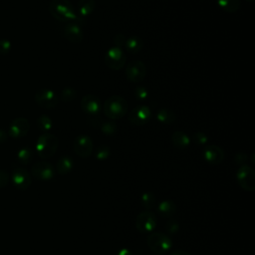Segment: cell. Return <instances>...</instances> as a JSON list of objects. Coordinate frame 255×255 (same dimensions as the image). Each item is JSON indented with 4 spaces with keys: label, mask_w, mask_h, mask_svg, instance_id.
<instances>
[{
    "label": "cell",
    "mask_w": 255,
    "mask_h": 255,
    "mask_svg": "<svg viewBox=\"0 0 255 255\" xmlns=\"http://www.w3.org/2000/svg\"><path fill=\"white\" fill-rule=\"evenodd\" d=\"M127 61L126 54L120 47H112L110 48L104 57L105 64L112 70H120L122 69Z\"/></svg>",
    "instance_id": "obj_6"
},
{
    "label": "cell",
    "mask_w": 255,
    "mask_h": 255,
    "mask_svg": "<svg viewBox=\"0 0 255 255\" xmlns=\"http://www.w3.org/2000/svg\"><path fill=\"white\" fill-rule=\"evenodd\" d=\"M9 182V174L7 171L0 169V188L5 187Z\"/></svg>",
    "instance_id": "obj_35"
},
{
    "label": "cell",
    "mask_w": 255,
    "mask_h": 255,
    "mask_svg": "<svg viewBox=\"0 0 255 255\" xmlns=\"http://www.w3.org/2000/svg\"><path fill=\"white\" fill-rule=\"evenodd\" d=\"M236 179L238 184L245 191H253L255 189V171L254 169L247 165H240L236 172Z\"/></svg>",
    "instance_id": "obj_5"
},
{
    "label": "cell",
    "mask_w": 255,
    "mask_h": 255,
    "mask_svg": "<svg viewBox=\"0 0 255 255\" xmlns=\"http://www.w3.org/2000/svg\"><path fill=\"white\" fill-rule=\"evenodd\" d=\"M126 76L132 83L141 82L146 76V66L142 61L134 60L128 64L126 68Z\"/></svg>",
    "instance_id": "obj_9"
},
{
    "label": "cell",
    "mask_w": 255,
    "mask_h": 255,
    "mask_svg": "<svg viewBox=\"0 0 255 255\" xmlns=\"http://www.w3.org/2000/svg\"><path fill=\"white\" fill-rule=\"evenodd\" d=\"M95 9V1L94 0H80L78 3L79 14L82 17H87Z\"/></svg>",
    "instance_id": "obj_24"
},
{
    "label": "cell",
    "mask_w": 255,
    "mask_h": 255,
    "mask_svg": "<svg viewBox=\"0 0 255 255\" xmlns=\"http://www.w3.org/2000/svg\"><path fill=\"white\" fill-rule=\"evenodd\" d=\"M246 1H248V2H253L254 0H246Z\"/></svg>",
    "instance_id": "obj_41"
},
{
    "label": "cell",
    "mask_w": 255,
    "mask_h": 255,
    "mask_svg": "<svg viewBox=\"0 0 255 255\" xmlns=\"http://www.w3.org/2000/svg\"><path fill=\"white\" fill-rule=\"evenodd\" d=\"M140 201H141V205L146 210H149L155 206L156 198L152 192H144L140 197Z\"/></svg>",
    "instance_id": "obj_27"
},
{
    "label": "cell",
    "mask_w": 255,
    "mask_h": 255,
    "mask_svg": "<svg viewBox=\"0 0 255 255\" xmlns=\"http://www.w3.org/2000/svg\"><path fill=\"white\" fill-rule=\"evenodd\" d=\"M64 37L71 43H80L84 38V33L77 23H69L63 29Z\"/></svg>",
    "instance_id": "obj_17"
},
{
    "label": "cell",
    "mask_w": 255,
    "mask_h": 255,
    "mask_svg": "<svg viewBox=\"0 0 255 255\" xmlns=\"http://www.w3.org/2000/svg\"><path fill=\"white\" fill-rule=\"evenodd\" d=\"M157 219L153 212L146 210L140 212L135 218V228L141 233H148L156 227Z\"/></svg>",
    "instance_id": "obj_7"
},
{
    "label": "cell",
    "mask_w": 255,
    "mask_h": 255,
    "mask_svg": "<svg viewBox=\"0 0 255 255\" xmlns=\"http://www.w3.org/2000/svg\"><path fill=\"white\" fill-rule=\"evenodd\" d=\"M128 108V103L123 97L112 96L104 102L103 111L107 118L116 121L124 118L127 115Z\"/></svg>",
    "instance_id": "obj_2"
},
{
    "label": "cell",
    "mask_w": 255,
    "mask_h": 255,
    "mask_svg": "<svg viewBox=\"0 0 255 255\" xmlns=\"http://www.w3.org/2000/svg\"><path fill=\"white\" fill-rule=\"evenodd\" d=\"M50 14L59 21H72L79 23L80 18L69 0H52L49 4Z\"/></svg>",
    "instance_id": "obj_1"
},
{
    "label": "cell",
    "mask_w": 255,
    "mask_h": 255,
    "mask_svg": "<svg viewBox=\"0 0 255 255\" xmlns=\"http://www.w3.org/2000/svg\"><path fill=\"white\" fill-rule=\"evenodd\" d=\"M73 169V160L69 156H62L58 159L56 170L59 174H67Z\"/></svg>",
    "instance_id": "obj_22"
},
{
    "label": "cell",
    "mask_w": 255,
    "mask_h": 255,
    "mask_svg": "<svg viewBox=\"0 0 255 255\" xmlns=\"http://www.w3.org/2000/svg\"><path fill=\"white\" fill-rule=\"evenodd\" d=\"M101 131L106 135H114L118 130V126L112 121H106L100 124Z\"/></svg>",
    "instance_id": "obj_28"
},
{
    "label": "cell",
    "mask_w": 255,
    "mask_h": 255,
    "mask_svg": "<svg viewBox=\"0 0 255 255\" xmlns=\"http://www.w3.org/2000/svg\"><path fill=\"white\" fill-rule=\"evenodd\" d=\"M134 96L139 101H146L149 97V93L145 87H143L141 85H137L134 88Z\"/></svg>",
    "instance_id": "obj_32"
},
{
    "label": "cell",
    "mask_w": 255,
    "mask_h": 255,
    "mask_svg": "<svg viewBox=\"0 0 255 255\" xmlns=\"http://www.w3.org/2000/svg\"><path fill=\"white\" fill-rule=\"evenodd\" d=\"M151 119V110L147 106H137L128 114V121L134 126H143Z\"/></svg>",
    "instance_id": "obj_12"
},
{
    "label": "cell",
    "mask_w": 255,
    "mask_h": 255,
    "mask_svg": "<svg viewBox=\"0 0 255 255\" xmlns=\"http://www.w3.org/2000/svg\"><path fill=\"white\" fill-rule=\"evenodd\" d=\"M30 128L29 121L25 118H16L14 119L8 128V136H11L14 139H19L27 135Z\"/></svg>",
    "instance_id": "obj_10"
},
{
    "label": "cell",
    "mask_w": 255,
    "mask_h": 255,
    "mask_svg": "<svg viewBox=\"0 0 255 255\" xmlns=\"http://www.w3.org/2000/svg\"><path fill=\"white\" fill-rule=\"evenodd\" d=\"M35 102L42 108L52 109L58 104V97L50 89H39L34 96Z\"/></svg>",
    "instance_id": "obj_13"
},
{
    "label": "cell",
    "mask_w": 255,
    "mask_h": 255,
    "mask_svg": "<svg viewBox=\"0 0 255 255\" xmlns=\"http://www.w3.org/2000/svg\"><path fill=\"white\" fill-rule=\"evenodd\" d=\"M31 174L38 180H49L54 177L55 170L49 162L40 161L32 166Z\"/></svg>",
    "instance_id": "obj_15"
},
{
    "label": "cell",
    "mask_w": 255,
    "mask_h": 255,
    "mask_svg": "<svg viewBox=\"0 0 255 255\" xmlns=\"http://www.w3.org/2000/svg\"><path fill=\"white\" fill-rule=\"evenodd\" d=\"M38 128L43 132H49L53 128V121L48 115H41L36 121Z\"/></svg>",
    "instance_id": "obj_25"
},
{
    "label": "cell",
    "mask_w": 255,
    "mask_h": 255,
    "mask_svg": "<svg viewBox=\"0 0 255 255\" xmlns=\"http://www.w3.org/2000/svg\"><path fill=\"white\" fill-rule=\"evenodd\" d=\"M190 140H192L196 145H204L208 141V135L203 131H196L192 134Z\"/></svg>",
    "instance_id": "obj_31"
},
{
    "label": "cell",
    "mask_w": 255,
    "mask_h": 255,
    "mask_svg": "<svg viewBox=\"0 0 255 255\" xmlns=\"http://www.w3.org/2000/svg\"><path fill=\"white\" fill-rule=\"evenodd\" d=\"M76 95H77V92H76V90L74 88L67 87V88H64L61 91L60 99L63 102H70V101H73L76 98Z\"/></svg>",
    "instance_id": "obj_30"
},
{
    "label": "cell",
    "mask_w": 255,
    "mask_h": 255,
    "mask_svg": "<svg viewBox=\"0 0 255 255\" xmlns=\"http://www.w3.org/2000/svg\"><path fill=\"white\" fill-rule=\"evenodd\" d=\"M146 243L149 249L157 255H161L169 251L173 244L171 238L161 232H152L147 237Z\"/></svg>",
    "instance_id": "obj_4"
},
{
    "label": "cell",
    "mask_w": 255,
    "mask_h": 255,
    "mask_svg": "<svg viewBox=\"0 0 255 255\" xmlns=\"http://www.w3.org/2000/svg\"><path fill=\"white\" fill-rule=\"evenodd\" d=\"M234 160H235V162H236L237 164L243 165V164L246 162V160H247V156H246V154H244V153H237V154L235 155V157H234Z\"/></svg>",
    "instance_id": "obj_37"
},
{
    "label": "cell",
    "mask_w": 255,
    "mask_h": 255,
    "mask_svg": "<svg viewBox=\"0 0 255 255\" xmlns=\"http://www.w3.org/2000/svg\"><path fill=\"white\" fill-rule=\"evenodd\" d=\"M125 46L129 53L135 54L140 52L143 48V41L138 36H130L126 40Z\"/></svg>",
    "instance_id": "obj_20"
},
{
    "label": "cell",
    "mask_w": 255,
    "mask_h": 255,
    "mask_svg": "<svg viewBox=\"0 0 255 255\" xmlns=\"http://www.w3.org/2000/svg\"><path fill=\"white\" fill-rule=\"evenodd\" d=\"M11 50V42L7 39H1L0 40V54L6 55Z\"/></svg>",
    "instance_id": "obj_34"
},
{
    "label": "cell",
    "mask_w": 255,
    "mask_h": 255,
    "mask_svg": "<svg viewBox=\"0 0 255 255\" xmlns=\"http://www.w3.org/2000/svg\"><path fill=\"white\" fill-rule=\"evenodd\" d=\"M14 186L20 190H26L31 185V175L23 167H15L11 173Z\"/></svg>",
    "instance_id": "obj_14"
},
{
    "label": "cell",
    "mask_w": 255,
    "mask_h": 255,
    "mask_svg": "<svg viewBox=\"0 0 255 255\" xmlns=\"http://www.w3.org/2000/svg\"><path fill=\"white\" fill-rule=\"evenodd\" d=\"M218 6L225 12L234 13L240 8V0H216Z\"/></svg>",
    "instance_id": "obj_23"
},
{
    "label": "cell",
    "mask_w": 255,
    "mask_h": 255,
    "mask_svg": "<svg viewBox=\"0 0 255 255\" xmlns=\"http://www.w3.org/2000/svg\"><path fill=\"white\" fill-rule=\"evenodd\" d=\"M171 141L176 148L185 149L189 146L191 140H190V137L187 135V133L181 130H176L171 135Z\"/></svg>",
    "instance_id": "obj_18"
},
{
    "label": "cell",
    "mask_w": 255,
    "mask_h": 255,
    "mask_svg": "<svg viewBox=\"0 0 255 255\" xmlns=\"http://www.w3.org/2000/svg\"><path fill=\"white\" fill-rule=\"evenodd\" d=\"M170 255H191V254L184 250H176V251L172 252Z\"/></svg>",
    "instance_id": "obj_40"
},
{
    "label": "cell",
    "mask_w": 255,
    "mask_h": 255,
    "mask_svg": "<svg viewBox=\"0 0 255 255\" xmlns=\"http://www.w3.org/2000/svg\"><path fill=\"white\" fill-rule=\"evenodd\" d=\"M111 154V149L109 146L107 145H100L97 147L96 151H95V158L97 160H106Z\"/></svg>",
    "instance_id": "obj_29"
},
{
    "label": "cell",
    "mask_w": 255,
    "mask_h": 255,
    "mask_svg": "<svg viewBox=\"0 0 255 255\" xmlns=\"http://www.w3.org/2000/svg\"><path fill=\"white\" fill-rule=\"evenodd\" d=\"M8 139V132L4 129L0 128V144L4 143Z\"/></svg>",
    "instance_id": "obj_38"
},
{
    "label": "cell",
    "mask_w": 255,
    "mask_h": 255,
    "mask_svg": "<svg viewBox=\"0 0 255 255\" xmlns=\"http://www.w3.org/2000/svg\"><path fill=\"white\" fill-rule=\"evenodd\" d=\"M153 255H157V254H153Z\"/></svg>",
    "instance_id": "obj_42"
},
{
    "label": "cell",
    "mask_w": 255,
    "mask_h": 255,
    "mask_svg": "<svg viewBox=\"0 0 255 255\" xmlns=\"http://www.w3.org/2000/svg\"><path fill=\"white\" fill-rule=\"evenodd\" d=\"M58 144V138L54 134L50 132H43L36 142L37 154L42 159H48L56 153Z\"/></svg>",
    "instance_id": "obj_3"
},
{
    "label": "cell",
    "mask_w": 255,
    "mask_h": 255,
    "mask_svg": "<svg viewBox=\"0 0 255 255\" xmlns=\"http://www.w3.org/2000/svg\"><path fill=\"white\" fill-rule=\"evenodd\" d=\"M81 108L83 112L89 117H98L102 109V103L99 97L88 94L82 98Z\"/></svg>",
    "instance_id": "obj_11"
},
{
    "label": "cell",
    "mask_w": 255,
    "mask_h": 255,
    "mask_svg": "<svg viewBox=\"0 0 255 255\" xmlns=\"http://www.w3.org/2000/svg\"><path fill=\"white\" fill-rule=\"evenodd\" d=\"M116 255H133V254H132L131 251H130L129 249H128V248H122V249H120V250L116 253Z\"/></svg>",
    "instance_id": "obj_39"
},
{
    "label": "cell",
    "mask_w": 255,
    "mask_h": 255,
    "mask_svg": "<svg viewBox=\"0 0 255 255\" xmlns=\"http://www.w3.org/2000/svg\"><path fill=\"white\" fill-rule=\"evenodd\" d=\"M33 158V152L29 147H22L17 152V159L21 164H28Z\"/></svg>",
    "instance_id": "obj_26"
},
{
    "label": "cell",
    "mask_w": 255,
    "mask_h": 255,
    "mask_svg": "<svg viewBox=\"0 0 255 255\" xmlns=\"http://www.w3.org/2000/svg\"><path fill=\"white\" fill-rule=\"evenodd\" d=\"M126 40L127 38L123 34H117L113 39L116 47H120V48H122L126 44Z\"/></svg>",
    "instance_id": "obj_36"
},
{
    "label": "cell",
    "mask_w": 255,
    "mask_h": 255,
    "mask_svg": "<svg viewBox=\"0 0 255 255\" xmlns=\"http://www.w3.org/2000/svg\"><path fill=\"white\" fill-rule=\"evenodd\" d=\"M155 118L158 122L164 125H171L176 120V116L174 112L168 108L159 109L156 113Z\"/></svg>",
    "instance_id": "obj_19"
},
{
    "label": "cell",
    "mask_w": 255,
    "mask_h": 255,
    "mask_svg": "<svg viewBox=\"0 0 255 255\" xmlns=\"http://www.w3.org/2000/svg\"><path fill=\"white\" fill-rule=\"evenodd\" d=\"M203 158L209 164L217 165L224 160V151L223 149L215 144L207 145L203 150Z\"/></svg>",
    "instance_id": "obj_16"
},
{
    "label": "cell",
    "mask_w": 255,
    "mask_h": 255,
    "mask_svg": "<svg viewBox=\"0 0 255 255\" xmlns=\"http://www.w3.org/2000/svg\"><path fill=\"white\" fill-rule=\"evenodd\" d=\"M165 229L168 234H171V235L176 234L179 230V224L176 220H169L165 224Z\"/></svg>",
    "instance_id": "obj_33"
},
{
    "label": "cell",
    "mask_w": 255,
    "mask_h": 255,
    "mask_svg": "<svg viewBox=\"0 0 255 255\" xmlns=\"http://www.w3.org/2000/svg\"><path fill=\"white\" fill-rule=\"evenodd\" d=\"M73 149L75 153L81 158L89 157L94 149L93 140L86 134H80L76 136L73 142Z\"/></svg>",
    "instance_id": "obj_8"
},
{
    "label": "cell",
    "mask_w": 255,
    "mask_h": 255,
    "mask_svg": "<svg viewBox=\"0 0 255 255\" xmlns=\"http://www.w3.org/2000/svg\"><path fill=\"white\" fill-rule=\"evenodd\" d=\"M157 211L162 217H171L176 212V205L171 200H162L158 204Z\"/></svg>",
    "instance_id": "obj_21"
}]
</instances>
